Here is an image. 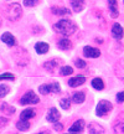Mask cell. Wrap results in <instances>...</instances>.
Instances as JSON below:
<instances>
[{"label":"cell","mask_w":124,"mask_h":134,"mask_svg":"<svg viewBox=\"0 0 124 134\" xmlns=\"http://www.w3.org/2000/svg\"><path fill=\"white\" fill-rule=\"evenodd\" d=\"M55 30L57 31V32L62 34V35H65V36H70V35H72V34L76 32L77 30V26L72 21H70V20H60L58 23H56L55 24Z\"/></svg>","instance_id":"1"},{"label":"cell","mask_w":124,"mask_h":134,"mask_svg":"<svg viewBox=\"0 0 124 134\" xmlns=\"http://www.w3.org/2000/svg\"><path fill=\"white\" fill-rule=\"evenodd\" d=\"M22 15V9L20 6L19 3H13L8 6L6 9V18L10 21H18Z\"/></svg>","instance_id":"2"},{"label":"cell","mask_w":124,"mask_h":134,"mask_svg":"<svg viewBox=\"0 0 124 134\" xmlns=\"http://www.w3.org/2000/svg\"><path fill=\"white\" fill-rule=\"evenodd\" d=\"M38 102H40V98L36 96V93H33L32 91H29V92H26L24 96L21 97V99H20V104H22V105L37 104Z\"/></svg>","instance_id":"3"},{"label":"cell","mask_w":124,"mask_h":134,"mask_svg":"<svg viewBox=\"0 0 124 134\" xmlns=\"http://www.w3.org/2000/svg\"><path fill=\"white\" fill-rule=\"evenodd\" d=\"M61 90V87L58 83L56 82H52V83H46V85H42V86L38 87V91L40 93H42V94H48V93H57L60 92Z\"/></svg>","instance_id":"4"},{"label":"cell","mask_w":124,"mask_h":134,"mask_svg":"<svg viewBox=\"0 0 124 134\" xmlns=\"http://www.w3.org/2000/svg\"><path fill=\"white\" fill-rule=\"evenodd\" d=\"M112 108H113V105H112L110 102H108V100H99V103L97 104L95 112H97V115H98V117H103V115H105L109 110H112Z\"/></svg>","instance_id":"5"},{"label":"cell","mask_w":124,"mask_h":134,"mask_svg":"<svg viewBox=\"0 0 124 134\" xmlns=\"http://www.w3.org/2000/svg\"><path fill=\"white\" fill-rule=\"evenodd\" d=\"M83 53L86 57H89V58H97L100 56V51L98 48H94V47H91V46H86L83 48Z\"/></svg>","instance_id":"6"},{"label":"cell","mask_w":124,"mask_h":134,"mask_svg":"<svg viewBox=\"0 0 124 134\" xmlns=\"http://www.w3.org/2000/svg\"><path fill=\"white\" fill-rule=\"evenodd\" d=\"M112 36H113L115 40H120V38H123V36H124L123 27H122L119 24H117V23H115V24L113 25V27H112Z\"/></svg>","instance_id":"7"},{"label":"cell","mask_w":124,"mask_h":134,"mask_svg":"<svg viewBox=\"0 0 124 134\" xmlns=\"http://www.w3.org/2000/svg\"><path fill=\"white\" fill-rule=\"evenodd\" d=\"M83 129H84V120L80 119V120H76L72 127H70L68 132H70V133H80V132H82Z\"/></svg>","instance_id":"8"},{"label":"cell","mask_w":124,"mask_h":134,"mask_svg":"<svg viewBox=\"0 0 124 134\" xmlns=\"http://www.w3.org/2000/svg\"><path fill=\"white\" fill-rule=\"evenodd\" d=\"M86 82V77L82 76V75H78V76L73 77V78H71L70 81H68V85H70V87H78L81 86V85H83Z\"/></svg>","instance_id":"9"},{"label":"cell","mask_w":124,"mask_h":134,"mask_svg":"<svg viewBox=\"0 0 124 134\" xmlns=\"http://www.w3.org/2000/svg\"><path fill=\"white\" fill-rule=\"evenodd\" d=\"M108 6H109V10H110V16H112L113 19L118 18V15H119V10H118L117 0H109V1H108Z\"/></svg>","instance_id":"10"},{"label":"cell","mask_w":124,"mask_h":134,"mask_svg":"<svg viewBox=\"0 0 124 134\" xmlns=\"http://www.w3.org/2000/svg\"><path fill=\"white\" fill-rule=\"evenodd\" d=\"M46 118H47L48 122L56 123V122H58V119H60V113H58V110L56 109V108H51V109L48 110Z\"/></svg>","instance_id":"11"},{"label":"cell","mask_w":124,"mask_h":134,"mask_svg":"<svg viewBox=\"0 0 124 134\" xmlns=\"http://www.w3.org/2000/svg\"><path fill=\"white\" fill-rule=\"evenodd\" d=\"M71 6L76 13H80L84 8V0H71Z\"/></svg>","instance_id":"12"},{"label":"cell","mask_w":124,"mask_h":134,"mask_svg":"<svg viewBox=\"0 0 124 134\" xmlns=\"http://www.w3.org/2000/svg\"><path fill=\"white\" fill-rule=\"evenodd\" d=\"M36 114V112L35 109L32 108H29V109H25L21 112V114H20V119H25V120H29L30 118H33Z\"/></svg>","instance_id":"13"},{"label":"cell","mask_w":124,"mask_h":134,"mask_svg":"<svg viewBox=\"0 0 124 134\" xmlns=\"http://www.w3.org/2000/svg\"><path fill=\"white\" fill-rule=\"evenodd\" d=\"M1 41L5 42L8 46H14L15 45V37L10 32H5L4 35L1 36Z\"/></svg>","instance_id":"14"},{"label":"cell","mask_w":124,"mask_h":134,"mask_svg":"<svg viewBox=\"0 0 124 134\" xmlns=\"http://www.w3.org/2000/svg\"><path fill=\"white\" fill-rule=\"evenodd\" d=\"M84 99H86V94H84L83 92H76V93L73 94V97H72V102H73V103H77V104L83 103Z\"/></svg>","instance_id":"15"},{"label":"cell","mask_w":124,"mask_h":134,"mask_svg":"<svg viewBox=\"0 0 124 134\" xmlns=\"http://www.w3.org/2000/svg\"><path fill=\"white\" fill-rule=\"evenodd\" d=\"M35 50H36L37 53L43 55V53H46L48 51V45L46 42H37L35 45Z\"/></svg>","instance_id":"16"},{"label":"cell","mask_w":124,"mask_h":134,"mask_svg":"<svg viewBox=\"0 0 124 134\" xmlns=\"http://www.w3.org/2000/svg\"><path fill=\"white\" fill-rule=\"evenodd\" d=\"M16 128L21 132H26L27 129H30V123L29 120H25V119H20L18 123H16Z\"/></svg>","instance_id":"17"},{"label":"cell","mask_w":124,"mask_h":134,"mask_svg":"<svg viewBox=\"0 0 124 134\" xmlns=\"http://www.w3.org/2000/svg\"><path fill=\"white\" fill-rule=\"evenodd\" d=\"M0 110H1L3 113H5V114L11 115V114H14L15 108L14 107H11L10 104H8V103H3V104L0 105Z\"/></svg>","instance_id":"18"},{"label":"cell","mask_w":124,"mask_h":134,"mask_svg":"<svg viewBox=\"0 0 124 134\" xmlns=\"http://www.w3.org/2000/svg\"><path fill=\"white\" fill-rule=\"evenodd\" d=\"M92 87L97 90V91H102L104 88V83H103V80L102 78H93L92 80Z\"/></svg>","instance_id":"19"},{"label":"cell","mask_w":124,"mask_h":134,"mask_svg":"<svg viewBox=\"0 0 124 134\" xmlns=\"http://www.w3.org/2000/svg\"><path fill=\"white\" fill-rule=\"evenodd\" d=\"M52 13L55 15H68V14H71V11L67 9V8H58V6H53Z\"/></svg>","instance_id":"20"},{"label":"cell","mask_w":124,"mask_h":134,"mask_svg":"<svg viewBox=\"0 0 124 134\" xmlns=\"http://www.w3.org/2000/svg\"><path fill=\"white\" fill-rule=\"evenodd\" d=\"M88 132L89 133H104V129L100 125L95 124V123H92V124L88 125Z\"/></svg>","instance_id":"21"},{"label":"cell","mask_w":124,"mask_h":134,"mask_svg":"<svg viewBox=\"0 0 124 134\" xmlns=\"http://www.w3.org/2000/svg\"><path fill=\"white\" fill-rule=\"evenodd\" d=\"M58 63H60V61L58 60H51V61H47V62H45V68L46 70H48V71H53L56 67L58 66Z\"/></svg>","instance_id":"22"},{"label":"cell","mask_w":124,"mask_h":134,"mask_svg":"<svg viewBox=\"0 0 124 134\" xmlns=\"http://www.w3.org/2000/svg\"><path fill=\"white\" fill-rule=\"evenodd\" d=\"M58 47L61 48V50H68V48L71 47V42H70V40H67V38H62L58 41Z\"/></svg>","instance_id":"23"},{"label":"cell","mask_w":124,"mask_h":134,"mask_svg":"<svg viewBox=\"0 0 124 134\" xmlns=\"http://www.w3.org/2000/svg\"><path fill=\"white\" fill-rule=\"evenodd\" d=\"M60 73H61L62 76H68V75H72V73H73V68L70 67V66H63V67H61Z\"/></svg>","instance_id":"24"},{"label":"cell","mask_w":124,"mask_h":134,"mask_svg":"<svg viewBox=\"0 0 124 134\" xmlns=\"http://www.w3.org/2000/svg\"><path fill=\"white\" fill-rule=\"evenodd\" d=\"M10 92V87L6 85H0V98H4Z\"/></svg>","instance_id":"25"},{"label":"cell","mask_w":124,"mask_h":134,"mask_svg":"<svg viewBox=\"0 0 124 134\" xmlns=\"http://www.w3.org/2000/svg\"><path fill=\"white\" fill-rule=\"evenodd\" d=\"M4 80H8V81H14L15 77L13 73H10V72H5L3 75H0V81H4Z\"/></svg>","instance_id":"26"},{"label":"cell","mask_w":124,"mask_h":134,"mask_svg":"<svg viewBox=\"0 0 124 134\" xmlns=\"http://www.w3.org/2000/svg\"><path fill=\"white\" fill-rule=\"evenodd\" d=\"M60 105H61V108H63V109H68L71 107V100L68 99V98H63V99L60 100Z\"/></svg>","instance_id":"27"},{"label":"cell","mask_w":124,"mask_h":134,"mask_svg":"<svg viewBox=\"0 0 124 134\" xmlns=\"http://www.w3.org/2000/svg\"><path fill=\"white\" fill-rule=\"evenodd\" d=\"M37 3H38V0H24V5L25 6H30V8L35 6Z\"/></svg>","instance_id":"28"},{"label":"cell","mask_w":124,"mask_h":134,"mask_svg":"<svg viewBox=\"0 0 124 134\" xmlns=\"http://www.w3.org/2000/svg\"><path fill=\"white\" fill-rule=\"evenodd\" d=\"M76 66L78 68H84L86 67V62L83 60H76Z\"/></svg>","instance_id":"29"},{"label":"cell","mask_w":124,"mask_h":134,"mask_svg":"<svg viewBox=\"0 0 124 134\" xmlns=\"http://www.w3.org/2000/svg\"><path fill=\"white\" fill-rule=\"evenodd\" d=\"M117 100H118L119 103L124 102V91L123 92H119V93L117 94Z\"/></svg>","instance_id":"30"},{"label":"cell","mask_w":124,"mask_h":134,"mask_svg":"<svg viewBox=\"0 0 124 134\" xmlns=\"http://www.w3.org/2000/svg\"><path fill=\"white\" fill-rule=\"evenodd\" d=\"M55 129L57 130V132H61V130L63 129V125H62L61 123H60V124H58L57 122H56V123H55Z\"/></svg>","instance_id":"31"},{"label":"cell","mask_w":124,"mask_h":134,"mask_svg":"<svg viewBox=\"0 0 124 134\" xmlns=\"http://www.w3.org/2000/svg\"><path fill=\"white\" fill-rule=\"evenodd\" d=\"M0 25H1V21H0Z\"/></svg>","instance_id":"32"}]
</instances>
